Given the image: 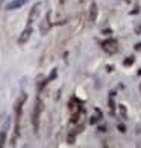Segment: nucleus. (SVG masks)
<instances>
[{
    "label": "nucleus",
    "mask_w": 141,
    "mask_h": 148,
    "mask_svg": "<svg viewBox=\"0 0 141 148\" xmlns=\"http://www.w3.org/2000/svg\"><path fill=\"white\" fill-rule=\"evenodd\" d=\"M28 100V95L24 92L20 94V97L17 98V101L14 104V112H15V125H14V136H12V140H11V145H15L17 139L20 136V121H21V112H23V106Z\"/></svg>",
    "instance_id": "f257e3e1"
},
{
    "label": "nucleus",
    "mask_w": 141,
    "mask_h": 148,
    "mask_svg": "<svg viewBox=\"0 0 141 148\" xmlns=\"http://www.w3.org/2000/svg\"><path fill=\"white\" fill-rule=\"evenodd\" d=\"M41 112H43V101L41 98H37L35 106H33V112H32V125H33V132L38 133L39 130V116H41Z\"/></svg>",
    "instance_id": "f03ea898"
},
{
    "label": "nucleus",
    "mask_w": 141,
    "mask_h": 148,
    "mask_svg": "<svg viewBox=\"0 0 141 148\" xmlns=\"http://www.w3.org/2000/svg\"><path fill=\"white\" fill-rule=\"evenodd\" d=\"M102 49H103L105 53H108V55H114V53H117V50H118L117 39H114V38L105 39V41L102 42Z\"/></svg>",
    "instance_id": "7ed1b4c3"
},
{
    "label": "nucleus",
    "mask_w": 141,
    "mask_h": 148,
    "mask_svg": "<svg viewBox=\"0 0 141 148\" xmlns=\"http://www.w3.org/2000/svg\"><path fill=\"white\" fill-rule=\"evenodd\" d=\"M41 6H43L41 2H37L35 5L32 6V9L29 12V17H28V24H33L39 18V14H41Z\"/></svg>",
    "instance_id": "20e7f679"
},
{
    "label": "nucleus",
    "mask_w": 141,
    "mask_h": 148,
    "mask_svg": "<svg viewBox=\"0 0 141 148\" xmlns=\"http://www.w3.org/2000/svg\"><path fill=\"white\" fill-rule=\"evenodd\" d=\"M32 33H33V29H32V24H28L24 27V30L20 33V38H18V44L20 45H23L29 41V38L32 36Z\"/></svg>",
    "instance_id": "39448f33"
},
{
    "label": "nucleus",
    "mask_w": 141,
    "mask_h": 148,
    "mask_svg": "<svg viewBox=\"0 0 141 148\" xmlns=\"http://www.w3.org/2000/svg\"><path fill=\"white\" fill-rule=\"evenodd\" d=\"M50 27H52L50 12H47L46 17H44V20L41 21V24H39V32H41V35H47V33H49V30H50Z\"/></svg>",
    "instance_id": "423d86ee"
},
{
    "label": "nucleus",
    "mask_w": 141,
    "mask_h": 148,
    "mask_svg": "<svg viewBox=\"0 0 141 148\" xmlns=\"http://www.w3.org/2000/svg\"><path fill=\"white\" fill-rule=\"evenodd\" d=\"M28 2H29V0H12V2H9L8 5H6V9H8V11L18 9V8H21V6H24Z\"/></svg>",
    "instance_id": "0eeeda50"
},
{
    "label": "nucleus",
    "mask_w": 141,
    "mask_h": 148,
    "mask_svg": "<svg viewBox=\"0 0 141 148\" xmlns=\"http://www.w3.org/2000/svg\"><path fill=\"white\" fill-rule=\"evenodd\" d=\"M96 20H97V5H96V3H91V6H90V17H88V21L96 23Z\"/></svg>",
    "instance_id": "6e6552de"
},
{
    "label": "nucleus",
    "mask_w": 141,
    "mask_h": 148,
    "mask_svg": "<svg viewBox=\"0 0 141 148\" xmlns=\"http://www.w3.org/2000/svg\"><path fill=\"white\" fill-rule=\"evenodd\" d=\"M94 112H96V115L90 118V124H97L99 121L102 119V116H103L102 112H100V109H94Z\"/></svg>",
    "instance_id": "1a4fd4ad"
},
{
    "label": "nucleus",
    "mask_w": 141,
    "mask_h": 148,
    "mask_svg": "<svg viewBox=\"0 0 141 148\" xmlns=\"http://www.w3.org/2000/svg\"><path fill=\"white\" fill-rule=\"evenodd\" d=\"M118 110H120V115H122V118H127V112H126V106L124 104H118Z\"/></svg>",
    "instance_id": "9d476101"
},
{
    "label": "nucleus",
    "mask_w": 141,
    "mask_h": 148,
    "mask_svg": "<svg viewBox=\"0 0 141 148\" xmlns=\"http://www.w3.org/2000/svg\"><path fill=\"white\" fill-rule=\"evenodd\" d=\"M6 142V130H0V148Z\"/></svg>",
    "instance_id": "9b49d317"
},
{
    "label": "nucleus",
    "mask_w": 141,
    "mask_h": 148,
    "mask_svg": "<svg viewBox=\"0 0 141 148\" xmlns=\"http://www.w3.org/2000/svg\"><path fill=\"white\" fill-rule=\"evenodd\" d=\"M133 62H135V58H133V56H129L127 59H124V60H123V65H124V66H127V65H132Z\"/></svg>",
    "instance_id": "f8f14e48"
},
{
    "label": "nucleus",
    "mask_w": 141,
    "mask_h": 148,
    "mask_svg": "<svg viewBox=\"0 0 141 148\" xmlns=\"http://www.w3.org/2000/svg\"><path fill=\"white\" fill-rule=\"evenodd\" d=\"M118 129H120V132H122V133H124V132H126V127H124L123 124H118Z\"/></svg>",
    "instance_id": "ddd939ff"
},
{
    "label": "nucleus",
    "mask_w": 141,
    "mask_h": 148,
    "mask_svg": "<svg viewBox=\"0 0 141 148\" xmlns=\"http://www.w3.org/2000/svg\"><path fill=\"white\" fill-rule=\"evenodd\" d=\"M135 50H141V42L135 44Z\"/></svg>",
    "instance_id": "4468645a"
},
{
    "label": "nucleus",
    "mask_w": 141,
    "mask_h": 148,
    "mask_svg": "<svg viewBox=\"0 0 141 148\" xmlns=\"http://www.w3.org/2000/svg\"><path fill=\"white\" fill-rule=\"evenodd\" d=\"M0 2H2V0H0Z\"/></svg>",
    "instance_id": "2eb2a0df"
}]
</instances>
